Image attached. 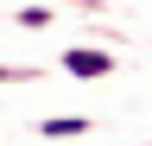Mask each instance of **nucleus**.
Segmentation results:
<instances>
[{
  "mask_svg": "<svg viewBox=\"0 0 152 146\" xmlns=\"http://www.w3.org/2000/svg\"><path fill=\"white\" fill-rule=\"evenodd\" d=\"M32 134L38 140H83V134H95V114H45Z\"/></svg>",
  "mask_w": 152,
  "mask_h": 146,
  "instance_id": "2",
  "label": "nucleus"
},
{
  "mask_svg": "<svg viewBox=\"0 0 152 146\" xmlns=\"http://www.w3.org/2000/svg\"><path fill=\"white\" fill-rule=\"evenodd\" d=\"M13 26H26V32H51V26H57V7H51V0H32V7L13 13Z\"/></svg>",
  "mask_w": 152,
  "mask_h": 146,
  "instance_id": "3",
  "label": "nucleus"
},
{
  "mask_svg": "<svg viewBox=\"0 0 152 146\" xmlns=\"http://www.w3.org/2000/svg\"><path fill=\"white\" fill-rule=\"evenodd\" d=\"M38 76H51L45 64H0V83H38Z\"/></svg>",
  "mask_w": 152,
  "mask_h": 146,
  "instance_id": "4",
  "label": "nucleus"
},
{
  "mask_svg": "<svg viewBox=\"0 0 152 146\" xmlns=\"http://www.w3.org/2000/svg\"><path fill=\"white\" fill-rule=\"evenodd\" d=\"M57 70H64L70 83H108L114 70H121V51L114 45H64L57 51Z\"/></svg>",
  "mask_w": 152,
  "mask_h": 146,
  "instance_id": "1",
  "label": "nucleus"
}]
</instances>
